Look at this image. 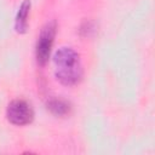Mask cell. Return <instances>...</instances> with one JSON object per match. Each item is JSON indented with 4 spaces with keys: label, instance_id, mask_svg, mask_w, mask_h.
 I'll return each mask as SVG.
<instances>
[{
    "label": "cell",
    "instance_id": "5b68a950",
    "mask_svg": "<svg viewBox=\"0 0 155 155\" xmlns=\"http://www.w3.org/2000/svg\"><path fill=\"white\" fill-rule=\"evenodd\" d=\"M47 108L51 110L52 114L58 116H63L69 113V104L62 99H51L47 103Z\"/></svg>",
    "mask_w": 155,
    "mask_h": 155
},
{
    "label": "cell",
    "instance_id": "277c9868",
    "mask_svg": "<svg viewBox=\"0 0 155 155\" xmlns=\"http://www.w3.org/2000/svg\"><path fill=\"white\" fill-rule=\"evenodd\" d=\"M30 11V0H24L16 15L15 19V29L18 34H24L28 29V16Z\"/></svg>",
    "mask_w": 155,
    "mask_h": 155
},
{
    "label": "cell",
    "instance_id": "3957f363",
    "mask_svg": "<svg viewBox=\"0 0 155 155\" xmlns=\"http://www.w3.org/2000/svg\"><path fill=\"white\" fill-rule=\"evenodd\" d=\"M7 120L16 126H24L33 121L34 111L31 107L23 99L12 101L6 109Z\"/></svg>",
    "mask_w": 155,
    "mask_h": 155
},
{
    "label": "cell",
    "instance_id": "7a4b0ae2",
    "mask_svg": "<svg viewBox=\"0 0 155 155\" xmlns=\"http://www.w3.org/2000/svg\"><path fill=\"white\" fill-rule=\"evenodd\" d=\"M54 35H56V22L54 21L47 22L42 27L35 46V57L39 65H45L47 63L54 41Z\"/></svg>",
    "mask_w": 155,
    "mask_h": 155
},
{
    "label": "cell",
    "instance_id": "6da1fadb",
    "mask_svg": "<svg viewBox=\"0 0 155 155\" xmlns=\"http://www.w3.org/2000/svg\"><path fill=\"white\" fill-rule=\"evenodd\" d=\"M56 79L65 86L76 85L82 78V64L79 53L71 47H61L53 56Z\"/></svg>",
    "mask_w": 155,
    "mask_h": 155
}]
</instances>
